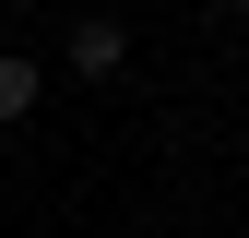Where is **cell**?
I'll return each mask as SVG.
<instances>
[{
	"mask_svg": "<svg viewBox=\"0 0 249 238\" xmlns=\"http://www.w3.org/2000/svg\"><path fill=\"white\" fill-rule=\"evenodd\" d=\"M71 72H83V83H107V72H119V24H107V12H95V24H71Z\"/></svg>",
	"mask_w": 249,
	"mask_h": 238,
	"instance_id": "1",
	"label": "cell"
},
{
	"mask_svg": "<svg viewBox=\"0 0 249 238\" xmlns=\"http://www.w3.org/2000/svg\"><path fill=\"white\" fill-rule=\"evenodd\" d=\"M24 107H36V60H12V48H0V131H12Z\"/></svg>",
	"mask_w": 249,
	"mask_h": 238,
	"instance_id": "2",
	"label": "cell"
},
{
	"mask_svg": "<svg viewBox=\"0 0 249 238\" xmlns=\"http://www.w3.org/2000/svg\"><path fill=\"white\" fill-rule=\"evenodd\" d=\"M213 12H249V0H213Z\"/></svg>",
	"mask_w": 249,
	"mask_h": 238,
	"instance_id": "3",
	"label": "cell"
}]
</instances>
